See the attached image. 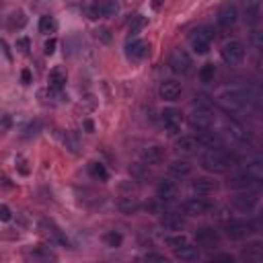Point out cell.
<instances>
[{
    "label": "cell",
    "mask_w": 263,
    "mask_h": 263,
    "mask_svg": "<svg viewBox=\"0 0 263 263\" xmlns=\"http://www.w3.org/2000/svg\"><path fill=\"white\" fill-rule=\"evenodd\" d=\"M255 101V95L253 90L249 88H242V86H230V88H224L218 92V103L224 111L228 113H245L251 109V103Z\"/></svg>",
    "instance_id": "cell-1"
},
{
    "label": "cell",
    "mask_w": 263,
    "mask_h": 263,
    "mask_svg": "<svg viewBox=\"0 0 263 263\" xmlns=\"http://www.w3.org/2000/svg\"><path fill=\"white\" fill-rule=\"evenodd\" d=\"M263 181V162L261 158H255L251 162H247L240 171L232 173L228 177V187L230 189H249V187H259V183Z\"/></svg>",
    "instance_id": "cell-2"
},
{
    "label": "cell",
    "mask_w": 263,
    "mask_h": 263,
    "mask_svg": "<svg viewBox=\"0 0 263 263\" xmlns=\"http://www.w3.org/2000/svg\"><path fill=\"white\" fill-rule=\"evenodd\" d=\"M201 162V168L212 173V175H218V173H226L230 171L234 164H236V156L230 152V150H224V148H216V150H208L201 154L199 158Z\"/></svg>",
    "instance_id": "cell-3"
},
{
    "label": "cell",
    "mask_w": 263,
    "mask_h": 263,
    "mask_svg": "<svg viewBox=\"0 0 263 263\" xmlns=\"http://www.w3.org/2000/svg\"><path fill=\"white\" fill-rule=\"evenodd\" d=\"M230 205L238 214H253V212H257L259 205H261V191H259V187H249V189L236 191L230 197Z\"/></svg>",
    "instance_id": "cell-4"
},
{
    "label": "cell",
    "mask_w": 263,
    "mask_h": 263,
    "mask_svg": "<svg viewBox=\"0 0 263 263\" xmlns=\"http://www.w3.org/2000/svg\"><path fill=\"white\" fill-rule=\"evenodd\" d=\"M216 27L214 25H199L197 29L191 31L189 35V47L197 55H205L212 47V41L216 39Z\"/></svg>",
    "instance_id": "cell-5"
},
{
    "label": "cell",
    "mask_w": 263,
    "mask_h": 263,
    "mask_svg": "<svg viewBox=\"0 0 263 263\" xmlns=\"http://www.w3.org/2000/svg\"><path fill=\"white\" fill-rule=\"evenodd\" d=\"M245 55H247L245 43L238 41V39H230V41H226L220 47V58H222V62L226 66H238V64H242Z\"/></svg>",
    "instance_id": "cell-6"
},
{
    "label": "cell",
    "mask_w": 263,
    "mask_h": 263,
    "mask_svg": "<svg viewBox=\"0 0 263 263\" xmlns=\"http://www.w3.org/2000/svg\"><path fill=\"white\" fill-rule=\"evenodd\" d=\"M212 208H214L212 201L205 199V197H199V195H191V197L183 199V203H181L183 214L189 216V218H201V216H208V214L212 212Z\"/></svg>",
    "instance_id": "cell-7"
},
{
    "label": "cell",
    "mask_w": 263,
    "mask_h": 263,
    "mask_svg": "<svg viewBox=\"0 0 263 263\" xmlns=\"http://www.w3.org/2000/svg\"><path fill=\"white\" fill-rule=\"evenodd\" d=\"M150 53V43H146L144 39L140 37H129L127 43H125V58L134 64L138 62H144Z\"/></svg>",
    "instance_id": "cell-8"
},
{
    "label": "cell",
    "mask_w": 263,
    "mask_h": 263,
    "mask_svg": "<svg viewBox=\"0 0 263 263\" xmlns=\"http://www.w3.org/2000/svg\"><path fill=\"white\" fill-rule=\"evenodd\" d=\"M160 119H162L164 129L173 136L183 129V113L177 107H162L160 109Z\"/></svg>",
    "instance_id": "cell-9"
},
{
    "label": "cell",
    "mask_w": 263,
    "mask_h": 263,
    "mask_svg": "<svg viewBox=\"0 0 263 263\" xmlns=\"http://www.w3.org/2000/svg\"><path fill=\"white\" fill-rule=\"evenodd\" d=\"M253 226L240 218H234L230 220L228 224H224V234L230 238V240H247L251 234H253Z\"/></svg>",
    "instance_id": "cell-10"
},
{
    "label": "cell",
    "mask_w": 263,
    "mask_h": 263,
    "mask_svg": "<svg viewBox=\"0 0 263 263\" xmlns=\"http://www.w3.org/2000/svg\"><path fill=\"white\" fill-rule=\"evenodd\" d=\"M191 66H193L191 55H189L185 49H181V47L175 49V51L171 53V58H168V68H171L173 74L183 76V74H187V72L191 70Z\"/></svg>",
    "instance_id": "cell-11"
},
{
    "label": "cell",
    "mask_w": 263,
    "mask_h": 263,
    "mask_svg": "<svg viewBox=\"0 0 263 263\" xmlns=\"http://www.w3.org/2000/svg\"><path fill=\"white\" fill-rule=\"evenodd\" d=\"M195 140L199 146L208 148V150H216V148H224V140L216 134L214 127H195Z\"/></svg>",
    "instance_id": "cell-12"
},
{
    "label": "cell",
    "mask_w": 263,
    "mask_h": 263,
    "mask_svg": "<svg viewBox=\"0 0 263 263\" xmlns=\"http://www.w3.org/2000/svg\"><path fill=\"white\" fill-rule=\"evenodd\" d=\"M164 158H166V148L160 144H148L140 152V160L146 166H158L164 162Z\"/></svg>",
    "instance_id": "cell-13"
},
{
    "label": "cell",
    "mask_w": 263,
    "mask_h": 263,
    "mask_svg": "<svg viewBox=\"0 0 263 263\" xmlns=\"http://www.w3.org/2000/svg\"><path fill=\"white\" fill-rule=\"evenodd\" d=\"M189 185H191V191H193L195 195H199V197L212 195V193H216L218 187H220V183L216 181L214 175H199V177H195Z\"/></svg>",
    "instance_id": "cell-14"
},
{
    "label": "cell",
    "mask_w": 263,
    "mask_h": 263,
    "mask_svg": "<svg viewBox=\"0 0 263 263\" xmlns=\"http://www.w3.org/2000/svg\"><path fill=\"white\" fill-rule=\"evenodd\" d=\"M238 16H240L238 6L232 4V2H226V4H222V6L218 8V12H216V23H218V27H222V29H230L232 25H236Z\"/></svg>",
    "instance_id": "cell-15"
},
{
    "label": "cell",
    "mask_w": 263,
    "mask_h": 263,
    "mask_svg": "<svg viewBox=\"0 0 263 263\" xmlns=\"http://www.w3.org/2000/svg\"><path fill=\"white\" fill-rule=\"evenodd\" d=\"M84 10L90 18H111L119 12V4L117 2H97V4H88Z\"/></svg>",
    "instance_id": "cell-16"
},
{
    "label": "cell",
    "mask_w": 263,
    "mask_h": 263,
    "mask_svg": "<svg viewBox=\"0 0 263 263\" xmlns=\"http://www.w3.org/2000/svg\"><path fill=\"white\" fill-rule=\"evenodd\" d=\"M158 224L166 232H183V228H185V216L179 214V212H164L160 216Z\"/></svg>",
    "instance_id": "cell-17"
},
{
    "label": "cell",
    "mask_w": 263,
    "mask_h": 263,
    "mask_svg": "<svg viewBox=\"0 0 263 263\" xmlns=\"http://www.w3.org/2000/svg\"><path fill=\"white\" fill-rule=\"evenodd\" d=\"M66 80H68V74L64 68L55 66L53 70H49L47 74V90H51L55 97H62V90L66 86Z\"/></svg>",
    "instance_id": "cell-18"
},
{
    "label": "cell",
    "mask_w": 263,
    "mask_h": 263,
    "mask_svg": "<svg viewBox=\"0 0 263 263\" xmlns=\"http://www.w3.org/2000/svg\"><path fill=\"white\" fill-rule=\"evenodd\" d=\"M158 95L162 101H168V103H177L183 95V86L177 82V80H164L160 86H158Z\"/></svg>",
    "instance_id": "cell-19"
},
{
    "label": "cell",
    "mask_w": 263,
    "mask_h": 263,
    "mask_svg": "<svg viewBox=\"0 0 263 263\" xmlns=\"http://www.w3.org/2000/svg\"><path fill=\"white\" fill-rule=\"evenodd\" d=\"M179 195V185L173 179H160L156 185V197L160 201H175Z\"/></svg>",
    "instance_id": "cell-20"
},
{
    "label": "cell",
    "mask_w": 263,
    "mask_h": 263,
    "mask_svg": "<svg viewBox=\"0 0 263 263\" xmlns=\"http://www.w3.org/2000/svg\"><path fill=\"white\" fill-rule=\"evenodd\" d=\"M173 255H175V259H179L183 263H195V261H199V255L201 253H199V247L197 245L185 242V245L173 249Z\"/></svg>",
    "instance_id": "cell-21"
},
{
    "label": "cell",
    "mask_w": 263,
    "mask_h": 263,
    "mask_svg": "<svg viewBox=\"0 0 263 263\" xmlns=\"http://www.w3.org/2000/svg\"><path fill=\"white\" fill-rule=\"evenodd\" d=\"M195 240H197V247H208L212 249L214 245L220 242V232L212 226H203V228H197L195 232Z\"/></svg>",
    "instance_id": "cell-22"
},
{
    "label": "cell",
    "mask_w": 263,
    "mask_h": 263,
    "mask_svg": "<svg viewBox=\"0 0 263 263\" xmlns=\"http://www.w3.org/2000/svg\"><path fill=\"white\" fill-rule=\"evenodd\" d=\"M39 230H41V234H45L49 238V242H60V245H66V247L70 245L68 238L64 236V232L53 222H49V220H41L39 222Z\"/></svg>",
    "instance_id": "cell-23"
},
{
    "label": "cell",
    "mask_w": 263,
    "mask_h": 263,
    "mask_svg": "<svg viewBox=\"0 0 263 263\" xmlns=\"http://www.w3.org/2000/svg\"><path fill=\"white\" fill-rule=\"evenodd\" d=\"M29 255L37 261V263H58V253L53 251V247L49 245H35Z\"/></svg>",
    "instance_id": "cell-24"
},
{
    "label": "cell",
    "mask_w": 263,
    "mask_h": 263,
    "mask_svg": "<svg viewBox=\"0 0 263 263\" xmlns=\"http://www.w3.org/2000/svg\"><path fill=\"white\" fill-rule=\"evenodd\" d=\"M166 171H168V177H173V179H187V177H191L193 166L187 160H173V162H168Z\"/></svg>",
    "instance_id": "cell-25"
},
{
    "label": "cell",
    "mask_w": 263,
    "mask_h": 263,
    "mask_svg": "<svg viewBox=\"0 0 263 263\" xmlns=\"http://www.w3.org/2000/svg\"><path fill=\"white\" fill-rule=\"evenodd\" d=\"M197 148H199V144H197V140H195L193 134L181 136V138H177V142H175V150H177L179 154H193Z\"/></svg>",
    "instance_id": "cell-26"
},
{
    "label": "cell",
    "mask_w": 263,
    "mask_h": 263,
    "mask_svg": "<svg viewBox=\"0 0 263 263\" xmlns=\"http://www.w3.org/2000/svg\"><path fill=\"white\" fill-rule=\"evenodd\" d=\"M117 208H119V212L121 214H136L138 210H140V201H138V197H134V195H121L119 199H117Z\"/></svg>",
    "instance_id": "cell-27"
},
{
    "label": "cell",
    "mask_w": 263,
    "mask_h": 263,
    "mask_svg": "<svg viewBox=\"0 0 263 263\" xmlns=\"http://www.w3.org/2000/svg\"><path fill=\"white\" fill-rule=\"evenodd\" d=\"M261 10H263V4H261V2H257V0H253V2H247V4L242 6L245 18H247L251 25L259 21V16H261Z\"/></svg>",
    "instance_id": "cell-28"
},
{
    "label": "cell",
    "mask_w": 263,
    "mask_h": 263,
    "mask_svg": "<svg viewBox=\"0 0 263 263\" xmlns=\"http://www.w3.org/2000/svg\"><path fill=\"white\" fill-rule=\"evenodd\" d=\"M242 259H247L249 263H259L261 261V242L255 240V242H249L245 249H242Z\"/></svg>",
    "instance_id": "cell-29"
},
{
    "label": "cell",
    "mask_w": 263,
    "mask_h": 263,
    "mask_svg": "<svg viewBox=\"0 0 263 263\" xmlns=\"http://www.w3.org/2000/svg\"><path fill=\"white\" fill-rule=\"evenodd\" d=\"M25 25H27V14H25V10L16 8V10H12V12L8 14V29L21 31Z\"/></svg>",
    "instance_id": "cell-30"
},
{
    "label": "cell",
    "mask_w": 263,
    "mask_h": 263,
    "mask_svg": "<svg viewBox=\"0 0 263 263\" xmlns=\"http://www.w3.org/2000/svg\"><path fill=\"white\" fill-rule=\"evenodd\" d=\"M55 31H58V21H55V16L43 14V16L39 18V33H43V35H53Z\"/></svg>",
    "instance_id": "cell-31"
},
{
    "label": "cell",
    "mask_w": 263,
    "mask_h": 263,
    "mask_svg": "<svg viewBox=\"0 0 263 263\" xmlns=\"http://www.w3.org/2000/svg\"><path fill=\"white\" fill-rule=\"evenodd\" d=\"M164 242H166L171 249H177V247L189 242V234H185V232H166V234H164Z\"/></svg>",
    "instance_id": "cell-32"
},
{
    "label": "cell",
    "mask_w": 263,
    "mask_h": 263,
    "mask_svg": "<svg viewBox=\"0 0 263 263\" xmlns=\"http://www.w3.org/2000/svg\"><path fill=\"white\" fill-rule=\"evenodd\" d=\"M103 240H105L107 247H111V249H119L121 242H123V234H121L119 230H107V232L103 234Z\"/></svg>",
    "instance_id": "cell-33"
},
{
    "label": "cell",
    "mask_w": 263,
    "mask_h": 263,
    "mask_svg": "<svg viewBox=\"0 0 263 263\" xmlns=\"http://www.w3.org/2000/svg\"><path fill=\"white\" fill-rule=\"evenodd\" d=\"M214 76H216V64L205 62V64L199 68V80L208 84V82H214Z\"/></svg>",
    "instance_id": "cell-34"
},
{
    "label": "cell",
    "mask_w": 263,
    "mask_h": 263,
    "mask_svg": "<svg viewBox=\"0 0 263 263\" xmlns=\"http://www.w3.org/2000/svg\"><path fill=\"white\" fill-rule=\"evenodd\" d=\"M88 171H90V175H92L95 179H99V181H107V179H109V171L105 168L103 162H90Z\"/></svg>",
    "instance_id": "cell-35"
},
{
    "label": "cell",
    "mask_w": 263,
    "mask_h": 263,
    "mask_svg": "<svg viewBox=\"0 0 263 263\" xmlns=\"http://www.w3.org/2000/svg\"><path fill=\"white\" fill-rule=\"evenodd\" d=\"M146 23H148V21H146V16H144V14H136V16H134V21L129 23V37H138V33L146 27Z\"/></svg>",
    "instance_id": "cell-36"
},
{
    "label": "cell",
    "mask_w": 263,
    "mask_h": 263,
    "mask_svg": "<svg viewBox=\"0 0 263 263\" xmlns=\"http://www.w3.org/2000/svg\"><path fill=\"white\" fill-rule=\"evenodd\" d=\"M14 166H16V171L23 175V177H27L29 173H31V166H29V160L25 158V156H16L14 158Z\"/></svg>",
    "instance_id": "cell-37"
},
{
    "label": "cell",
    "mask_w": 263,
    "mask_h": 263,
    "mask_svg": "<svg viewBox=\"0 0 263 263\" xmlns=\"http://www.w3.org/2000/svg\"><path fill=\"white\" fill-rule=\"evenodd\" d=\"M208 263H236V257L232 253H216Z\"/></svg>",
    "instance_id": "cell-38"
},
{
    "label": "cell",
    "mask_w": 263,
    "mask_h": 263,
    "mask_svg": "<svg viewBox=\"0 0 263 263\" xmlns=\"http://www.w3.org/2000/svg\"><path fill=\"white\" fill-rule=\"evenodd\" d=\"M39 129H41V123L35 119V121H29L25 127H23V138H31V136H35V134H39Z\"/></svg>",
    "instance_id": "cell-39"
},
{
    "label": "cell",
    "mask_w": 263,
    "mask_h": 263,
    "mask_svg": "<svg viewBox=\"0 0 263 263\" xmlns=\"http://www.w3.org/2000/svg\"><path fill=\"white\" fill-rule=\"evenodd\" d=\"M144 263H171V261L162 253H146L144 255Z\"/></svg>",
    "instance_id": "cell-40"
},
{
    "label": "cell",
    "mask_w": 263,
    "mask_h": 263,
    "mask_svg": "<svg viewBox=\"0 0 263 263\" xmlns=\"http://www.w3.org/2000/svg\"><path fill=\"white\" fill-rule=\"evenodd\" d=\"M251 43H253V47H255L257 51L263 49V33H261L259 29H255V31L251 33Z\"/></svg>",
    "instance_id": "cell-41"
},
{
    "label": "cell",
    "mask_w": 263,
    "mask_h": 263,
    "mask_svg": "<svg viewBox=\"0 0 263 263\" xmlns=\"http://www.w3.org/2000/svg\"><path fill=\"white\" fill-rule=\"evenodd\" d=\"M95 37L103 43H109L111 41V31L107 27H99V29H95Z\"/></svg>",
    "instance_id": "cell-42"
},
{
    "label": "cell",
    "mask_w": 263,
    "mask_h": 263,
    "mask_svg": "<svg viewBox=\"0 0 263 263\" xmlns=\"http://www.w3.org/2000/svg\"><path fill=\"white\" fill-rule=\"evenodd\" d=\"M10 127H12V119H10V115H8V113H0V136L6 134Z\"/></svg>",
    "instance_id": "cell-43"
},
{
    "label": "cell",
    "mask_w": 263,
    "mask_h": 263,
    "mask_svg": "<svg viewBox=\"0 0 263 263\" xmlns=\"http://www.w3.org/2000/svg\"><path fill=\"white\" fill-rule=\"evenodd\" d=\"M12 220V210L6 203H0V222H10Z\"/></svg>",
    "instance_id": "cell-44"
},
{
    "label": "cell",
    "mask_w": 263,
    "mask_h": 263,
    "mask_svg": "<svg viewBox=\"0 0 263 263\" xmlns=\"http://www.w3.org/2000/svg\"><path fill=\"white\" fill-rule=\"evenodd\" d=\"M64 144H66L72 152H78V142H76V138H74L72 134H66V136H64Z\"/></svg>",
    "instance_id": "cell-45"
},
{
    "label": "cell",
    "mask_w": 263,
    "mask_h": 263,
    "mask_svg": "<svg viewBox=\"0 0 263 263\" xmlns=\"http://www.w3.org/2000/svg\"><path fill=\"white\" fill-rule=\"evenodd\" d=\"M29 47H31V43H29L27 37H18L16 39V49H21L23 53H29Z\"/></svg>",
    "instance_id": "cell-46"
},
{
    "label": "cell",
    "mask_w": 263,
    "mask_h": 263,
    "mask_svg": "<svg viewBox=\"0 0 263 263\" xmlns=\"http://www.w3.org/2000/svg\"><path fill=\"white\" fill-rule=\"evenodd\" d=\"M21 82H23V84H31V82H33V72H31L29 68H23V70H21Z\"/></svg>",
    "instance_id": "cell-47"
},
{
    "label": "cell",
    "mask_w": 263,
    "mask_h": 263,
    "mask_svg": "<svg viewBox=\"0 0 263 263\" xmlns=\"http://www.w3.org/2000/svg\"><path fill=\"white\" fill-rule=\"evenodd\" d=\"M55 45H58V41L51 37V39H47V41H45V45H43V51H45L47 55H51V53L55 51Z\"/></svg>",
    "instance_id": "cell-48"
}]
</instances>
